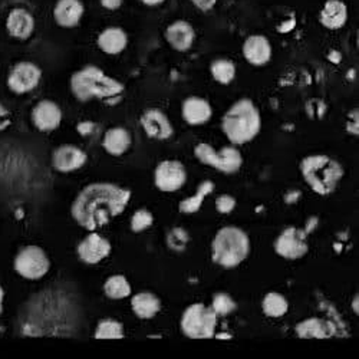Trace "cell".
I'll return each instance as SVG.
<instances>
[{"label":"cell","instance_id":"8fae6325","mask_svg":"<svg viewBox=\"0 0 359 359\" xmlns=\"http://www.w3.org/2000/svg\"><path fill=\"white\" fill-rule=\"evenodd\" d=\"M275 250L280 257L289 259V260L304 257L309 250L305 231L299 230L296 227L285 229L276 238Z\"/></svg>","mask_w":359,"mask_h":359},{"label":"cell","instance_id":"3957f363","mask_svg":"<svg viewBox=\"0 0 359 359\" xmlns=\"http://www.w3.org/2000/svg\"><path fill=\"white\" fill-rule=\"evenodd\" d=\"M262 119L257 107L252 100L243 98L234 102L224 114L222 128L233 144H246L252 141L260 131Z\"/></svg>","mask_w":359,"mask_h":359},{"label":"cell","instance_id":"83f0119b","mask_svg":"<svg viewBox=\"0 0 359 359\" xmlns=\"http://www.w3.org/2000/svg\"><path fill=\"white\" fill-rule=\"evenodd\" d=\"M215 190V184L212 182H203L200 186H198V190L197 193L190 197V198H186L183 200L182 203H180V212L182 213H186V215H193V213H197L200 210V207L203 204V200L205 198V196L212 194Z\"/></svg>","mask_w":359,"mask_h":359},{"label":"cell","instance_id":"d6986e66","mask_svg":"<svg viewBox=\"0 0 359 359\" xmlns=\"http://www.w3.org/2000/svg\"><path fill=\"white\" fill-rule=\"evenodd\" d=\"M243 56L253 67H263L272 57V45L263 35H252L243 43Z\"/></svg>","mask_w":359,"mask_h":359},{"label":"cell","instance_id":"e575fe53","mask_svg":"<svg viewBox=\"0 0 359 359\" xmlns=\"http://www.w3.org/2000/svg\"><path fill=\"white\" fill-rule=\"evenodd\" d=\"M190 2H191L193 6H196L198 11H201V12H208V11H212V9L216 6L217 0H190Z\"/></svg>","mask_w":359,"mask_h":359},{"label":"cell","instance_id":"4316f807","mask_svg":"<svg viewBox=\"0 0 359 359\" xmlns=\"http://www.w3.org/2000/svg\"><path fill=\"white\" fill-rule=\"evenodd\" d=\"M104 293L114 301H121L131 294V285L126 276L114 275L105 280Z\"/></svg>","mask_w":359,"mask_h":359},{"label":"cell","instance_id":"7a4b0ae2","mask_svg":"<svg viewBox=\"0 0 359 359\" xmlns=\"http://www.w3.org/2000/svg\"><path fill=\"white\" fill-rule=\"evenodd\" d=\"M69 88L74 97L81 102L91 100L116 102V100H121L126 91L123 82L107 75L95 65H88L74 72L69 79Z\"/></svg>","mask_w":359,"mask_h":359},{"label":"cell","instance_id":"f35d334b","mask_svg":"<svg viewBox=\"0 0 359 359\" xmlns=\"http://www.w3.org/2000/svg\"><path fill=\"white\" fill-rule=\"evenodd\" d=\"M352 308H353V312L358 315V294L353 297V305H352Z\"/></svg>","mask_w":359,"mask_h":359},{"label":"cell","instance_id":"603a6c76","mask_svg":"<svg viewBox=\"0 0 359 359\" xmlns=\"http://www.w3.org/2000/svg\"><path fill=\"white\" fill-rule=\"evenodd\" d=\"M131 142H133V138L128 130L123 127H115V128H109L105 133L102 147L109 156L121 157L128 151Z\"/></svg>","mask_w":359,"mask_h":359},{"label":"cell","instance_id":"cb8c5ba5","mask_svg":"<svg viewBox=\"0 0 359 359\" xmlns=\"http://www.w3.org/2000/svg\"><path fill=\"white\" fill-rule=\"evenodd\" d=\"M131 308L137 318L153 319L161 309V301L151 292H140L133 296Z\"/></svg>","mask_w":359,"mask_h":359},{"label":"cell","instance_id":"d590c367","mask_svg":"<svg viewBox=\"0 0 359 359\" xmlns=\"http://www.w3.org/2000/svg\"><path fill=\"white\" fill-rule=\"evenodd\" d=\"M124 0H100V4L107 11H118L123 6Z\"/></svg>","mask_w":359,"mask_h":359},{"label":"cell","instance_id":"d6a6232c","mask_svg":"<svg viewBox=\"0 0 359 359\" xmlns=\"http://www.w3.org/2000/svg\"><path fill=\"white\" fill-rule=\"evenodd\" d=\"M234 207H236V200L231 196L223 194L216 200V208H217V212L222 215L231 213Z\"/></svg>","mask_w":359,"mask_h":359},{"label":"cell","instance_id":"e0dca14e","mask_svg":"<svg viewBox=\"0 0 359 359\" xmlns=\"http://www.w3.org/2000/svg\"><path fill=\"white\" fill-rule=\"evenodd\" d=\"M85 13L82 0H57L53 6V20L59 27H76Z\"/></svg>","mask_w":359,"mask_h":359},{"label":"cell","instance_id":"f546056e","mask_svg":"<svg viewBox=\"0 0 359 359\" xmlns=\"http://www.w3.org/2000/svg\"><path fill=\"white\" fill-rule=\"evenodd\" d=\"M212 76L222 85H229L236 76V67L229 59H216L210 65Z\"/></svg>","mask_w":359,"mask_h":359},{"label":"cell","instance_id":"9a60e30c","mask_svg":"<svg viewBox=\"0 0 359 359\" xmlns=\"http://www.w3.org/2000/svg\"><path fill=\"white\" fill-rule=\"evenodd\" d=\"M86 153L79 147L67 144L56 148L52 156V165L59 172H72L85 165Z\"/></svg>","mask_w":359,"mask_h":359},{"label":"cell","instance_id":"74e56055","mask_svg":"<svg viewBox=\"0 0 359 359\" xmlns=\"http://www.w3.org/2000/svg\"><path fill=\"white\" fill-rule=\"evenodd\" d=\"M4 302H5V289L0 286V315L4 312Z\"/></svg>","mask_w":359,"mask_h":359},{"label":"cell","instance_id":"44dd1931","mask_svg":"<svg viewBox=\"0 0 359 359\" xmlns=\"http://www.w3.org/2000/svg\"><path fill=\"white\" fill-rule=\"evenodd\" d=\"M184 121L190 126H203L213 115L212 105L200 97H189L182 107Z\"/></svg>","mask_w":359,"mask_h":359},{"label":"cell","instance_id":"277c9868","mask_svg":"<svg viewBox=\"0 0 359 359\" xmlns=\"http://www.w3.org/2000/svg\"><path fill=\"white\" fill-rule=\"evenodd\" d=\"M301 171L306 184L320 196L334 193L344 177L342 165L325 154L305 157L301 163Z\"/></svg>","mask_w":359,"mask_h":359},{"label":"cell","instance_id":"8992f818","mask_svg":"<svg viewBox=\"0 0 359 359\" xmlns=\"http://www.w3.org/2000/svg\"><path fill=\"white\" fill-rule=\"evenodd\" d=\"M217 315L203 304L190 305L182 318V332L191 339H210L215 337Z\"/></svg>","mask_w":359,"mask_h":359},{"label":"cell","instance_id":"7402d4cb","mask_svg":"<svg viewBox=\"0 0 359 359\" xmlns=\"http://www.w3.org/2000/svg\"><path fill=\"white\" fill-rule=\"evenodd\" d=\"M98 48L107 55L121 53L128 45V35L123 27L109 26L98 35Z\"/></svg>","mask_w":359,"mask_h":359},{"label":"cell","instance_id":"4fadbf2b","mask_svg":"<svg viewBox=\"0 0 359 359\" xmlns=\"http://www.w3.org/2000/svg\"><path fill=\"white\" fill-rule=\"evenodd\" d=\"M5 25L11 38L18 41H26L34 35L36 22L34 15L29 11L23 8H13L8 13Z\"/></svg>","mask_w":359,"mask_h":359},{"label":"cell","instance_id":"5b68a950","mask_svg":"<svg viewBox=\"0 0 359 359\" xmlns=\"http://www.w3.org/2000/svg\"><path fill=\"white\" fill-rule=\"evenodd\" d=\"M212 250L215 263L226 269H233L249 256V236L238 227H223L215 237Z\"/></svg>","mask_w":359,"mask_h":359},{"label":"cell","instance_id":"ffe728a7","mask_svg":"<svg viewBox=\"0 0 359 359\" xmlns=\"http://www.w3.org/2000/svg\"><path fill=\"white\" fill-rule=\"evenodd\" d=\"M319 22L329 31H338L348 22V6L342 0H326L319 12Z\"/></svg>","mask_w":359,"mask_h":359},{"label":"cell","instance_id":"4dcf8cb0","mask_svg":"<svg viewBox=\"0 0 359 359\" xmlns=\"http://www.w3.org/2000/svg\"><path fill=\"white\" fill-rule=\"evenodd\" d=\"M236 308H237L236 302L227 293H216L213 296L212 309L215 311V313L217 316H226V315L231 313L233 311H236Z\"/></svg>","mask_w":359,"mask_h":359},{"label":"cell","instance_id":"8d00e7d4","mask_svg":"<svg viewBox=\"0 0 359 359\" xmlns=\"http://www.w3.org/2000/svg\"><path fill=\"white\" fill-rule=\"evenodd\" d=\"M140 2L145 6H149V8H156V6H160L163 5L165 0H140Z\"/></svg>","mask_w":359,"mask_h":359},{"label":"cell","instance_id":"ac0fdd59","mask_svg":"<svg viewBox=\"0 0 359 359\" xmlns=\"http://www.w3.org/2000/svg\"><path fill=\"white\" fill-rule=\"evenodd\" d=\"M165 39L174 50L187 52L196 41V31L189 22L175 20L165 29Z\"/></svg>","mask_w":359,"mask_h":359},{"label":"cell","instance_id":"836d02e7","mask_svg":"<svg viewBox=\"0 0 359 359\" xmlns=\"http://www.w3.org/2000/svg\"><path fill=\"white\" fill-rule=\"evenodd\" d=\"M187 236L182 229H174L168 236V245L172 249H183Z\"/></svg>","mask_w":359,"mask_h":359},{"label":"cell","instance_id":"d4e9b609","mask_svg":"<svg viewBox=\"0 0 359 359\" xmlns=\"http://www.w3.org/2000/svg\"><path fill=\"white\" fill-rule=\"evenodd\" d=\"M296 334L301 338H329L335 334L334 326L322 319L311 318L296 325Z\"/></svg>","mask_w":359,"mask_h":359},{"label":"cell","instance_id":"1f68e13d","mask_svg":"<svg viewBox=\"0 0 359 359\" xmlns=\"http://www.w3.org/2000/svg\"><path fill=\"white\" fill-rule=\"evenodd\" d=\"M153 222H154L153 215L148 210H145V208H141V210H137L131 217V230L134 233H141L148 227H151Z\"/></svg>","mask_w":359,"mask_h":359},{"label":"cell","instance_id":"30bf717a","mask_svg":"<svg viewBox=\"0 0 359 359\" xmlns=\"http://www.w3.org/2000/svg\"><path fill=\"white\" fill-rule=\"evenodd\" d=\"M187 172L180 161L165 160L161 161L154 171L156 187L164 193H172L186 184Z\"/></svg>","mask_w":359,"mask_h":359},{"label":"cell","instance_id":"5bb4252c","mask_svg":"<svg viewBox=\"0 0 359 359\" xmlns=\"http://www.w3.org/2000/svg\"><path fill=\"white\" fill-rule=\"evenodd\" d=\"M32 123L41 133L55 131L62 123V111L50 100L39 101L32 109Z\"/></svg>","mask_w":359,"mask_h":359},{"label":"cell","instance_id":"9c48e42d","mask_svg":"<svg viewBox=\"0 0 359 359\" xmlns=\"http://www.w3.org/2000/svg\"><path fill=\"white\" fill-rule=\"evenodd\" d=\"M42 79V69L29 61H22L15 64L8 74V88L9 91L16 95H23L32 93L38 88Z\"/></svg>","mask_w":359,"mask_h":359},{"label":"cell","instance_id":"52a82bcc","mask_svg":"<svg viewBox=\"0 0 359 359\" xmlns=\"http://www.w3.org/2000/svg\"><path fill=\"white\" fill-rule=\"evenodd\" d=\"M196 157L205 165L226 174L237 172L243 165V157L234 147H223L220 151L207 142H200L194 148Z\"/></svg>","mask_w":359,"mask_h":359},{"label":"cell","instance_id":"7c38bea8","mask_svg":"<svg viewBox=\"0 0 359 359\" xmlns=\"http://www.w3.org/2000/svg\"><path fill=\"white\" fill-rule=\"evenodd\" d=\"M76 252L81 262L86 264H97L108 257L111 253V243L108 242V238L91 231V234H88L78 245Z\"/></svg>","mask_w":359,"mask_h":359},{"label":"cell","instance_id":"6da1fadb","mask_svg":"<svg viewBox=\"0 0 359 359\" xmlns=\"http://www.w3.org/2000/svg\"><path fill=\"white\" fill-rule=\"evenodd\" d=\"M131 191L112 183L86 186L71 207L74 220L88 231H95L121 215L128 205Z\"/></svg>","mask_w":359,"mask_h":359},{"label":"cell","instance_id":"2e32d148","mask_svg":"<svg viewBox=\"0 0 359 359\" xmlns=\"http://www.w3.org/2000/svg\"><path fill=\"white\" fill-rule=\"evenodd\" d=\"M141 127L145 131V134L149 138L154 140H168L172 137L174 130L172 126L170 123V119L167 118V115L164 112H161L160 109H147L142 115H141Z\"/></svg>","mask_w":359,"mask_h":359},{"label":"cell","instance_id":"f1b7e54d","mask_svg":"<svg viewBox=\"0 0 359 359\" xmlns=\"http://www.w3.org/2000/svg\"><path fill=\"white\" fill-rule=\"evenodd\" d=\"M126 337L124 326L118 320L104 319L98 323L94 338L95 339H123Z\"/></svg>","mask_w":359,"mask_h":359},{"label":"cell","instance_id":"ba28073f","mask_svg":"<svg viewBox=\"0 0 359 359\" xmlns=\"http://www.w3.org/2000/svg\"><path fill=\"white\" fill-rule=\"evenodd\" d=\"M16 273L26 280H39L50 269V260L46 252L35 245L23 248L13 260Z\"/></svg>","mask_w":359,"mask_h":359},{"label":"cell","instance_id":"484cf974","mask_svg":"<svg viewBox=\"0 0 359 359\" xmlns=\"http://www.w3.org/2000/svg\"><path fill=\"white\" fill-rule=\"evenodd\" d=\"M262 309L269 318H282L289 311V302L283 294L269 292L263 299Z\"/></svg>","mask_w":359,"mask_h":359}]
</instances>
